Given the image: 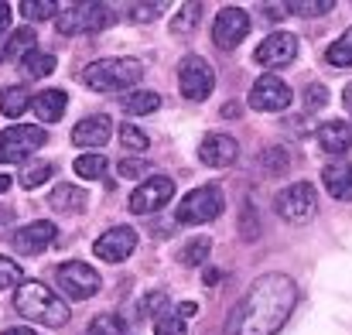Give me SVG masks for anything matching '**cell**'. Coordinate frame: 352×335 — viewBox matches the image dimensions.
<instances>
[{"mask_svg": "<svg viewBox=\"0 0 352 335\" xmlns=\"http://www.w3.org/2000/svg\"><path fill=\"white\" fill-rule=\"evenodd\" d=\"M223 213V192L216 185H206V188H195L188 192L182 202H178V223L185 226H199V223H209Z\"/></svg>", "mask_w": 352, "mask_h": 335, "instance_id": "obj_8", "label": "cell"}, {"mask_svg": "<svg viewBox=\"0 0 352 335\" xmlns=\"http://www.w3.org/2000/svg\"><path fill=\"white\" fill-rule=\"evenodd\" d=\"M76 175L79 178H103L107 175V158L103 154H79L76 158Z\"/></svg>", "mask_w": 352, "mask_h": 335, "instance_id": "obj_28", "label": "cell"}, {"mask_svg": "<svg viewBox=\"0 0 352 335\" xmlns=\"http://www.w3.org/2000/svg\"><path fill=\"white\" fill-rule=\"evenodd\" d=\"M123 332H126L123 318H117V315H96L89 322V332L86 335H123Z\"/></svg>", "mask_w": 352, "mask_h": 335, "instance_id": "obj_32", "label": "cell"}, {"mask_svg": "<svg viewBox=\"0 0 352 335\" xmlns=\"http://www.w3.org/2000/svg\"><path fill=\"white\" fill-rule=\"evenodd\" d=\"M31 107H34V113H38L45 123H55V120H62V113H65V107H69V100H65L62 89H45V93L31 96Z\"/></svg>", "mask_w": 352, "mask_h": 335, "instance_id": "obj_20", "label": "cell"}, {"mask_svg": "<svg viewBox=\"0 0 352 335\" xmlns=\"http://www.w3.org/2000/svg\"><path fill=\"white\" fill-rule=\"evenodd\" d=\"M14 308H17L21 318H31V322L48 325V329H58V325L69 322V305L55 291H48L45 284H38V281H21L17 284Z\"/></svg>", "mask_w": 352, "mask_h": 335, "instance_id": "obj_2", "label": "cell"}, {"mask_svg": "<svg viewBox=\"0 0 352 335\" xmlns=\"http://www.w3.org/2000/svg\"><path fill=\"white\" fill-rule=\"evenodd\" d=\"M7 24H10V7L0 0V31H7Z\"/></svg>", "mask_w": 352, "mask_h": 335, "instance_id": "obj_41", "label": "cell"}, {"mask_svg": "<svg viewBox=\"0 0 352 335\" xmlns=\"http://www.w3.org/2000/svg\"><path fill=\"white\" fill-rule=\"evenodd\" d=\"M144 76L137 58H100L82 69V83L93 93H126Z\"/></svg>", "mask_w": 352, "mask_h": 335, "instance_id": "obj_3", "label": "cell"}, {"mask_svg": "<svg viewBox=\"0 0 352 335\" xmlns=\"http://www.w3.org/2000/svg\"><path fill=\"white\" fill-rule=\"evenodd\" d=\"M209 250H212L209 236H192V239L182 246V263H185V267H199V263L209 260Z\"/></svg>", "mask_w": 352, "mask_h": 335, "instance_id": "obj_26", "label": "cell"}, {"mask_svg": "<svg viewBox=\"0 0 352 335\" xmlns=\"http://www.w3.org/2000/svg\"><path fill=\"white\" fill-rule=\"evenodd\" d=\"M246 34H250V14H246L243 7H223V10L216 14V21H212V41H216L219 48L230 52Z\"/></svg>", "mask_w": 352, "mask_h": 335, "instance_id": "obj_11", "label": "cell"}, {"mask_svg": "<svg viewBox=\"0 0 352 335\" xmlns=\"http://www.w3.org/2000/svg\"><path fill=\"white\" fill-rule=\"evenodd\" d=\"M10 243H14V250H17V253H24V257L45 253V250L55 243V223H45V219H38V223L21 226V229L10 236Z\"/></svg>", "mask_w": 352, "mask_h": 335, "instance_id": "obj_15", "label": "cell"}, {"mask_svg": "<svg viewBox=\"0 0 352 335\" xmlns=\"http://www.w3.org/2000/svg\"><path fill=\"white\" fill-rule=\"evenodd\" d=\"M133 250H137V233H133L130 226H113V229H107V233L93 243V253H96L103 263H120V260H126Z\"/></svg>", "mask_w": 352, "mask_h": 335, "instance_id": "obj_13", "label": "cell"}, {"mask_svg": "<svg viewBox=\"0 0 352 335\" xmlns=\"http://www.w3.org/2000/svg\"><path fill=\"white\" fill-rule=\"evenodd\" d=\"M52 209H58V213H82L86 209V202H89V195L79 188V185H55V192H52Z\"/></svg>", "mask_w": 352, "mask_h": 335, "instance_id": "obj_21", "label": "cell"}, {"mask_svg": "<svg viewBox=\"0 0 352 335\" xmlns=\"http://www.w3.org/2000/svg\"><path fill=\"white\" fill-rule=\"evenodd\" d=\"M7 188H10V178H7V175H0V192H7Z\"/></svg>", "mask_w": 352, "mask_h": 335, "instance_id": "obj_45", "label": "cell"}, {"mask_svg": "<svg viewBox=\"0 0 352 335\" xmlns=\"http://www.w3.org/2000/svg\"><path fill=\"white\" fill-rule=\"evenodd\" d=\"M175 315H195V305H182V308H178Z\"/></svg>", "mask_w": 352, "mask_h": 335, "instance_id": "obj_44", "label": "cell"}, {"mask_svg": "<svg viewBox=\"0 0 352 335\" xmlns=\"http://www.w3.org/2000/svg\"><path fill=\"white\" fill-rule=\"evenodd\" d=\"M287 14H305V17H318V14H329L332 10V0H291L284 3Z\"/></svg>", "mask_w": 352, "mask_h": 335, "instance_id": "obj_30", "label": "cell"}, {"mask_svg": "<svg viewBox=\"0 0 352 335\" xmlns=\"http://www.w3.org/2000/svg\"><path fill=\"white\" fill-rule=\"evenodd\" d=\"M318 144L325 154H346L352 144V127L346 120H329L318 127Z\"/></svg>", "mask_w": 352, "mask_h": 335, "instance_id": "obj_19", "label": "cell"}, {"mask_svg": "<svg viewBox=\"0 0 352 335\" xmlns=\"http://www.w3.org/2000/svg\"><path fill=\"white\" fill-rule=\"evenodd\" d=\"M45 127H31V123H17V127H7L0 133V164H17L24 161L28 154H34L41 144H45Z\"/></svg>", "mask_w": 352, "mask_h": 335, "instance_id": "obj_6", "label": "cell"}, {"mask_svg": "<svg viewBox=\"0 0 352 335\" xmlns=\"http://www.w3.org/2000/svg\"><path fill=\"white\" fill-rule=\"evenodd\" d=\"M250 107L263 113H277L291 107V89L277 79V76H260L250 89Z\"/></svg>", "mask_w": 352, "mask_h": 335, "instance_id": "obj_14", "label": "cell"}, {"mask_svg": "<svg viewBox=\"0 0 352 335\" xmlns=\"http://www.w3.org/2000/svg\"><path fill=\"white\" fill-rule=\"evenodd\" d=\"M21 263H14L10 257H0V291H10L21 284Z\"/></svg>", "mask_w": 352, "mask_h": 335, "instance_id": "obj_36", "label": "cell"}, {"mask_svg": "<svg viewBox=\"0 0 352 335\" xmlns=\"http://www.w3.org/2000/svg\"><path fill=\"white\" fill-rule=\"evenodd\" d=\"M329 103V89L325 86H308V107L315 110V107H325Z\"/></svg>", "mask_w": 352, "mask_h": 335, "instance_id": "obj_39", "label": "cell"}, {"mask_svg": "<svg viewBox=\"0 0 352 335\" xmlns=\"http://www.w3.org/2000/svg\"><path fill=\"white\" fill-rule=\"evenodd\" d=\"M0 335H38L34 329H24V325H17V329H7V332H0Z\"/></svg>", "mask_w": 352, "mask_h": 335, "instance_id": "obj_42", "label": "cell"}, {"mask_svg": "<svg viewBox=\"0 0 352 335\" xmlns=\"http://www.w3.org/2000/svg\"><path fill=\"white\" fill-rule=\"evenodd\" d=\"M34 45H38V38H34V31L31 28H17L7 41H3V48H0V58H24L28 52H34Z\"/></svg>", "mask_w": 352, "mask_h": 335, "instance_id": "obj_22", "label": "cell"}, {"mask_svg": "<svg viewBox=\"0 0 352 335\" xmlns=\"http://www.w3.org/2000/svg\"><path fill=\"white\" fill-rule=\"evenodd\" d=\"M199 10H202L199 3H185V10H182V14H185V21L178 17V21L171 24V31H175V34H182V31H192V24H195V14H199Z\"/></svg>", "mask_w": 352, "mask_h": 335, "instance_id": "obj_37", "label": "cell"}, {"mask_svg": "<svg viewBox=\"0 0 352 335\" xmlns=\"http://www.w3.org/2000/svg\"><path fill=\"white\" fill-rule=\"evenodd\" d=\"M171 199H175V182L168 175H151L147 182H140L130 192V213L133 216H147V213L168 206Z\"/></svg>", "mask_w": 352, "mask_h": 335, "instance_id": "obj_10", "label": "cell"}, {"mask_svg": "<svg viewBox=\"0 0 352 335\" xmlns=\"http://www.w3.org/2000/svg\"><path fill=\"white\" fill-rule=\"evenodd\" d=\"M294 301L298 288L287 274H263L236 301L226 322V335H277L291 318Z\"/></svg>", "mask_w": 352, "mask_h": 335, "instance_id": "obj_1", "label": "cell"}, {"mask_svg": "<svg viewBox=\"0 0 352 335\" xmlns=\"http://www.w3.org/2000/svg\"><path fill=\"white\" fill-rule=\"evenodd\" d=\"M157 107H161V96H157V93H147V89H137V93H126V96H123V110L133 113V116L154 113Z\"/></svg>", "mask_w": 352, "mask_h": 335, "instance_id": "obj_25", "label": "cell"}, {"mask_svg": "<svg viewBox=\"0 0 352 335\" xmlns=\"http://www.w3.org/2000/svg\"><path fill=\"white\" fill-rule=\"evenodd\" d=\"M110 24H113V10L107 3H93V0L72 3L55 17V28L62 34H89V31H103Z\"/></svg>", "mask_w": 352, "mask_h": 335, "instance_id": "obj_4", "label": "cell"}, {"mask_svg": "<svg viewBox=\"0 0 352 335\" xmlns=\"http://www.w3.org/2000/svg\"><path fill=\"white\" fill-rule=\"evenodd\" d=\"M329 62L332 65H339V69H346L352 65V28L336 41V45H329Z\"/></svg>", "mask_w": 352, "mask_h": 335, "instance_id": "obj_31", "label": "cell"}, {"mask_svg": "<svg viewBox=\"0 0 352 335\" xmlns=\"http://www.w3.org/2000/svg\"><path fill=\"white\" fill-rule=\"evenodd\" d=\"M120 144L126 147V154H144V151L151 147L147 133H144L140 127H133V123H123V127H120Z\"/></svg>", "mask_w": 352, "mask_h": 335, "instance_id": "obj_27", "label": "cell"}, {"mask_svg": "<svg viewBox=\"0 0 352 335\" xmlns=\"http://www.w3.org/2000/svg\"><path fill=\"white\" fill-rule=\"evenodd\" d=\"M178 89L185 100H209V93L216 89V72L202 55H188L178 65Z\"/></svg>", "mask_w": 352, "mask_h": 335, "instance_id": "obj_7", "label": "cell"}, {"mask_svg": "<svg viewBox=\"0 0 352 335\" xmlns=\"http://www.w3.org/2000/svg\"><path fill=\"white\" fill-rule=\"evenodd\" d=\"M154 335H185V322L175 312H161L154 315Z\"/></svg>", "mask_w": 352, "mask_h": 335, "instance_id": "obj_33", "label": "cell"}, {"mask_svg": "<svg viewBox=\"0 0 352 335\" xmlns=\"http://www.w3.org/2000/svg\"><path fill=\"white\" fill-rule=\"evenodd\" d=\"M322 185L332 199L339 202H349L352 199V161H336L322 171Z\"/></svg>", "mask_w": 352, "mask_h": 335, "instance_id": "obj_18", "label": "cell"}, {"mask_svg": "<svg viewBox=\"0 0 352 335\" xmlns=\"http://www.w3.org/2000/svg\"><path fill=\"white\" fill-rule=\"evenodd\" d=\"M199 158L209 168H230L236 158H239V147H236V140L230 133H209L202 140V147H199Z\"/></svg>", "mask_w": 352, "mask_h": 335, "instance_id": "obj_16", "label": "cell"}, {"mask_svg": "<svg viewBox=\"0 0 352 335\" xmlns=\"http://www.w3.org/2000/svg\"><path fill=\"white\" fill-rule=\"evenodd\" d=\"M164 0H154V3H126V14L130 21H154L157 14H164Z\"/></svg>", "mask_w": 352, "mask_h": 335, "instance_id": "obj_35", "label": "cell"}, {"mask_svg": "<svg viewBox=\"0 0 352 335\" xmlns=\"http://www.w3.org/2000/svg\"><path fill=\"white\" fill-rule=\"evenodd\" d=\"M55 175V168L48 164V161H34V164H28L24 171H21V185L24 188H38L41 182H48Z\"/></svg>", "mask_w": 352, "mask_h": 335, "instance_id": "obj_29", "label": "cell"}, {"mask_svg": "<svg viewBox=\"0 0 352 335\" xmlns=\"http://www.w3.org/2000/svg\"><path fill=\"white\" fill-rule=\"evenodd\" d=\"M55 3L52 0H24L21 3V14L24 17H31V21H48V17H55Z\"/></svg>", "mask_w": 352, "mask_h": 335, "instance_id": "obj_34", "label": "cell"}, {"mask_svg": "<svg viewBox=\"0 0 352 335\" xmlns=\"http://www.w3.org/2000/svg\"><path fill=\"white\" fill-rule=\"evenodd\" d=\"M280 161H287L284 147H274V151H267V154H263V164H267L270 171H277V168H280Z\"/></svg>", "mask_w": 352, "mask_h": 335, "instance_id": "obj_40", "label": "cell"}, {"mask_svg": "<svg viewBox=\"0 0 352 335\" xmlns=\"http://www.w3.org/2000/svg\"><path fill=\"white\" fill-rule=\"evenodd\" d=\"M110 116H86V120H79L76 127H72V144H79V147H103L107 140H110Z\"/></svg>", "mask_w": 352, "mask_h": 335, "instance_id": "obj_17", "label": "cell"}, {"mask_svg": "<svg viewBox=\"0 0 352 335\" xmlns=\"http://www.w3.org/2000/svg\"><path fill=\"white\" fill-rule=\"evenodd\" d=\"M274 209L287 223H308L318 213V192H315L311 182H294V185H287V188L277 192Z\"/></svg>", "mask_w": 352, "mask_h": 335, "instance_id": "obj_5", "label": "cell"}, {"mask_svg": "<svg viewBox=\"0 0 352 335\" xmlns=\"http://www.w3.org/2000/svg\"><path fill=\"white\" fill-rule=\"evenodd\" d=\"M342 103H346V107H349V110H352V83H349V86H346V93H342Z\"/></svg>", "mask_w": 352, "mask_h": 335, "instance_id": "obj_43", "label": "cell"}, {"mask_svg": "<svg viewBox=\"0 0 352 335\" xmlns=\"http://www.w3.org/2000/svg\"><path fill=\"white\" fill-rule=\"evenodd\" d=\"M21 69H24V76H28V79H45V76H52V72H55V55H52V52L34 48V52H28V55L21 58Z\"/></svg>", "mask_w": 352, "mask_h": 335, "instance_id": "obj_23", "label": "cell"}, {"mask_svg": "<svg viewBox=\"0 0 352 335\" xmlns=\"http://www.w3.org/2000/svg\"><path fill=\"white\" fill-rule=\"evenodd\" d=\"M294 55H298V38L291 31H274V34H267L260 41V48H256L253 58L263 69H284V65L294 62Z\"/></svg>", "mask_w": 352, "mask_h": 335, "instance_id": "obj_12", "label": "cell"}, {"mask_svg": "<svg viewBox=\"0 0 352 335\" xmlns=\"http://www.w3.org/2000/svg\"><path fill=\"white\" fill-rule=\"evenodd\" d=\"M55 281H58V288H62L72 301H86V298H93V294L100 291V274H96L89 263H82V260L58 263Z\"/></svg>", "mask_w": 352, "mask_h": 335, "instance_id": "obj_9", "label": "cell"}, {"mask_svg": "<svg viewBox=\"0 0 352 335\" xmlns=\"http://www.w3.org/2000/svg\"><path fill=\"white\" fill-rule=\"evenodd\" d=\"M28 107H31V93L24 86H7L0 93V113L3 116H21Z\"/></svg>", "mask_w": 352, "mask_h": 335, "instance_id": "obj_24", "label": "cell"}, {"mask_svg": "<svg viewBox=\"0 0 352 335\" xmlns=\"http://www.w3.org/2000/svg\"><path fill=\"white\" fill-rule=\"evenodd\" d=\"M117 171H120V178H137L140 171H147V161H130V158H123Z\"/></svg>", "mask_w": 352, "mask_h": 335, "instance_id": "obj_38", "label": "cell"}]
</instances>
